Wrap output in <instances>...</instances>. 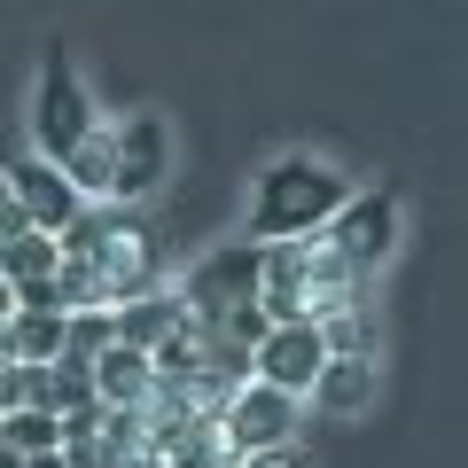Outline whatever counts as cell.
Instances as JSON below:
<instances>
[{
	"label": "cell",
	"mask_w": 468,
	"mask_h": 468,
	"mask_svg": "<svg viewBox=\"0 0 468 468\" xmlns=\"http://www.w3.org/2000/svg\"><path fill=\"white\" fill-rule=\"evenodd\" d=\"M180 320V297H172V282L165 289H149V297H125V304H110V328H117V344H133V351H149L156 335Z\"/></svg>",
	"instance_id": "4fadbf2b"
},
{
	"label": "cell",
	"mask_w": 468,
	"mask_h": 468,
	"mask_svg": "<svg viewBox=\"0 0 468 468\" xmlns=\"http://www.w3.org/2000/svg\"><path fill=\"white\" fill-rule=\"evenodd\" d=\"M172 297H180V313L196 320L203 335H227V320L242 313V304H258V242L211 250L203 266H187L180 282H172Z\"/></svg>",
	"instance_id": "5b68a950"
},
{
	"label": "cell",
	"mask_w": 468,
	"mask_h": 468,
	"mask_svg": "<svg viewBox=\"0 0 468 468\" xmlns=\"http://www.w3.org/2000/svg\"><path fill=\"white\" fill-rule=\"evenodd\" d=\"M399 234H406V218H399V196H390V187H351V196L335 203V218L320 227V242H328L359 282H375V273L399 258Z\"/></svg>",
	"instance_id": "277c9868"
},
{
	"label": "cell",
	"mask_w": 468,
	"mask_h": 468,
	"mask_svg": "<svg viewBox=\"0 0 468 468\" xmlns=\"http://www.w3.org/2000/svg\"><path fill=\"white\" fill-rule=\"evenodd\" d=\"M16 234H32V218H24V203L8 196V180H0V242H16Z\"/></svg>",
	"instance_id": "ffe728a7"
},
{
	"label": "cell",
	"mask_w": 468,
	"mask_h": 468,
	"mask_svg": "<svg viewBox=\"0 0 468 468\" xmlns=\"http://www.w3.org/2000/svg\"><path fill=\"white\" fill-rule=\"evenodd\" d=\"M55 258H63V250H55V234H16V242H0V282H8V289H16V297H24V289H48L55 282Z\"/></svg>",
	"instance_id": "5bb4252c"
},
{
	"label": "cell",
	"mask_w": 468,
	"mask_h": 468,
	"mask_svg": "<svg viewBox=\"0 0 468 468\" xmlns=\"http://www.w3.org/2000/svg\"><path fill=\"white\" fill-rule=\"evenodd\" d=\"M203 468H242V461H203Z\"/></svg>",
	"instance_id": "603a6c76"
},
{
	"label": "cell",
	"mask_w": 468,
	"mask_h": 468,
	"mask_svg": "<svg viewBox=\"0 0 468 468\" xmlns=\"http://www.w3.org/2000/svg\"><path fill=\"white\" fill-rule=\"evenodd\" d=\"M351 196V172L328 165L313 149H282L250 187V218H242V242H289V234H320L335 218V203Z\"/></svg>",
	"instance_id": "6da1fadb"
},
{
	"label": "cell",
	"mask_w": 468,
	"mask_h": 468,
	"mask_svg": "<svg viewBox=\"0 0 468 468\" xmlns=\"http://www.w3.org/2000/svg\"><path fill=\"white\" fill-rule=\"evenodd\" d=\"M0 468H16V452H8V445H0Z\"/></svg>",
	"instance_id": "7402d4cb"
},
{
	"label": "cell",
	"mask_w": 468,
	"mask_h": 468,
	"mask_svg": "<svg viewBox=\"0 0 468 468\" xmlns=\"http://www.w3.org/2000/svg\"><path fill=\"white\" fill-rule=\"evenodd\" d=\"M55 242L79 250L86 266L101 273V304H125V297L165 289V250H156V234L141 227V211H125V203H86Z\"/></svg>",
	"instance_id": "7a4b0ae2"
},
{
	"label": "cell",
	"mask_w": 468,
	"mask_h": 468,
	"mask_svg": "<svg viewBox=\"0 0 468 468\" xmlns=\"http://www.w3.org/2000/svg\"><path fill=\"white\" fill-rule=\"evenodd\" d=\"M0 445L16 452V461L24 452H55L63 445V421H55L48 406H8V414H0Z\"/></svg>",
	"instance_id": "e0dca14e"
},
{
	"label": "cell",
	"mask_w": 468,
	"mask_h": 468,
	"mask_svg": "<svg viewBox=\"0 0 468 468\" xmlns=\"http://www.w3.org/2000/svg\"><path fill=\"white\" fill-rule=\"evenodd\" d=\"M297 406L304 399H289V390H273V383H242L218 406V445H227L234 461H250V452H266V445H289V437H297Z\"/></svg>",
	"instance_id": "52a82bcc"
},
{
	"label": "cell",
	"mask_w": 468,
	"mask_h": 468,
	"mask_svg": "<svg viewBox=\"0 0 468 468\" xmlns=\"http://www.w3.org/2000/svg\"><path fill=\"white\" fill-rule=\"evenodd\" d=\"M94 125H110V117L94 110V94H86L70 48H63V39H48V63H39V86H32V156L63 165Z\"/></svg>",
	"instance_id": "3957f363"
},
{
	"label": "cell",
	"mask_w": 468,
	"mask_h": 468,
	"mask_svg": "<svg viewBox=\"0 0 468 468\" xmlns=\"http://www.w3.org/2000/svg\"><path fill=\"white\" fill-rule=\"evenodd\" d=\"M320 359H328V344H320L313 320H273L250 344V383H273V390H289V399H304L313 375H320Z\"/></svg>",
	"instance_id": "ba28073f"
},
{
	"label": "cell",
	"mask_w": 468,
	"mask_h": 468,
	"mask_svg": "<svg viewBox=\"0 0 468 468\" xmlns=\"http://www.w3.org/2000/svg\"><path fill=\"white\" fill-rule=\"evenodd\" d=\"M375 383H383L375 359H320V375H313L304 399H313L320 414H335V421H359V414L375 406Z\"/></svg>",
	"instance_id": "30bf717a"
},
{
	"label": "cell",
	"mask_w": 468,
	"mask_h": 468,
	"mask_svg": "<svg viewBox=\"0 0 468 468\" xmlns=\"http://www.w3.org/2000/svg\"><path fill=\"white\" fill-rule=\"evenodd\" d=\"M86 375H94V399L101 406H141V399H149V383H156L149 351H133V344H110Z\"/></svg>",
	"instance_id": "7c38bea8"
},
{
	"label": "cell",
	"mask_w": 468,
	"mask_h": 468,
	"mask_svg": "<svg viewBox=\"0 0 468 468\" xmlns=\"http://www.w3.org/2000/svg\"><path fill=\"white\" fill-rule=\"evenodd\" d=\"M39 406H48L55 421L79 414V406H94V375H86V367H63V359H48V399H39Z\"/></svg>",
	"instance_id": "ac0fdd59"
},
{
	"label": "cell",
	"mask_w": 468,
	"mask_h": 468,
	"mask_svg": "<svg viewBox=\"0 0 468 468\" xmlns=\"http://www.w3.org/2000/svg\"><path fill=\"white\" fill-rule=\"evenodd\" d=\"M0 335H8L16 359H63V313L55 304H16Z\"/></svg>",
	"instance_id": "9a60e30c"
},
{
	"label": "cell",
	"mask_w": 468,
	"mask_h": 468,
	"mask_svg": "<svg viewBox=\"0 0 468 468\" xmlns=\"http://www.w3.org/2000/svg\"><path fill=\"white\" fill-rule=\"evenodd\" d=\"M0 180H8V196L24 203V218H32L39 234H63L70 218L86 211V196L63 180V165H48V156H32V149H24L16 165H0Z\"/></svg>",
	"instance_id": "9c48e42d"
},
{
	"label": "cell",
	"mask_w": 468,
	"mask_h": 468,
	"mask_svg": "<svg viewBox=\"0 0 468 468\" xmlns=\"http://www.w3.org/2000/svg\"><path fill=\"white\" fill-rule=\"evenodd\" d=\"M16 406V359H0V414Z\"/></svg>",
	"instance_id": "44dd1931"
},
{
	"label": "cell",
	"mask_w": 468,
	"mask_h": 468,
	"mask_svg": "<svg viewBox=\"0 0 468 468\" xmlns=\"http://www.w3.org/2000/svg\"><path fill=\"white\" fill-rule=\"evenodd\" d=\"M117 344L110 304H86V313H63V367H94L101 351Z\"/></svg>",
	"instance_id": "2e32d148"
},
{
	"label": "cell",
	"mask_w": 468,
	"mask_h": 468,
	"mask_svg": "<svg viewBox=\"0 0 468 468\" xmlns=\"http://www.w3.org/2000/svg\"><path fill=\"white\" fill-rule=\"evenodd\" d=\"M313 328H320V344H328V359H383V313H375V297L335 304Z\"/></svg>",
	"instance_id": "8fae6325"
},
{
	"label": "cell",
	"mask_w": 468,
	"mask_h": 468,
	"mask_svg": "<svg viewBox=\"0 0 468 468\" xmlns=\"http://www.w3.org/2000/svg\"><path fill=\"white\" fill-rule=\"evenodd\" d=\"M242 468H313V452H304L297 437H289V445H266V452H250Z\"/></svg>",
	"instance_id": "d6986e66"
},
{
	"label": "cell",
	"mask_w": 468,
	"mask_h": 468,
	"mask_svg": "<svg viewBox=\"0 0 468 468\" xmlns=\"http://www.w3.org/2000/svg\"><path fill=\"white\" fill-rule=\"evenodd\" d=\"M165 180H172V125L156 110H125L110 125V196H101V203L141 211Z\"/></svg>",
	"instance_id": "8992f818"
}]
</instances>
